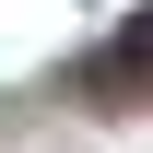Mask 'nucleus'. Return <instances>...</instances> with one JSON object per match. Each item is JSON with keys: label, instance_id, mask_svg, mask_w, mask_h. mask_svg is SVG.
Returning a JSON list of instances; mask_svg holds the SVG:
<instances>
[{"label": "nucleus", "instance_id": "1", "mask_svg": "<svg viewBox=\"0 0 153 153\" xmlns=\"http://www.w3.org/2000/svg\"><path fill=\"white\" fill-rule=\"evenodd\" d=\"M71 94H82V106H106V118L153 106V12H130L94 59H82V71H71Z\"/></svg>", "mask_w": 153, "mask_h": 153}]
</instances>
